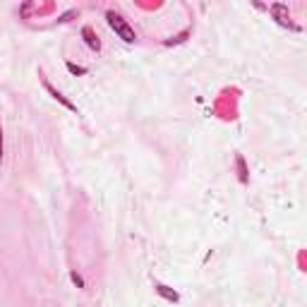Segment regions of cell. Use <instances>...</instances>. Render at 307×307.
I'll use <instances>...</instances> for the list:
<instances>
[{"instance_id":"cell-9","label":"cell","mask_w":307,"mask_h":307,"mask_svg":"<svg viewBox=\"0 0 307 307\" xmlns=\"http://www.w3.org/2000/svg\"><path fill=\"white\" fill-rule=\"evenodd\" d=\"M0 163H2V127H0Z\"/></svg>"},{"instance_id":"cell-7","label":"cell","mask_w":307,"mask_h":307,"mask_svg":"<svg viewBox=\"0 0 307 307\" xmlns=\"http://www.w3.org/2000/svg\"><path fill=\"white\" fill-rule=\"evenodd\" d=\"M67 70L72 75H87V67H80V65H75V63H67Z\"/></svg>"},{"instance_id":"cell-1","label":"cell","mask_w":307,"mask_h":307,"mask_svg":"<svg viewBox=\"0 0 307 307\" xmlns=\"http://www.w3.org/2000/svg\"><path fill=\"white\" fill-rule=\"evenodd\" d=\"M106 19H108V27L113 29V31H115V34H118V36H120L125 43H134V41H137L134 29L130 27V24H127V22H125V19H122L118 12L108 10V12H106Z\"/></svg>"},{"instance_id":"cell-5","label":"cell","mask_w":307,"mask_h":307,"mask_svg":"<svg viewBox=\"0 0 307 307\" xmlns=\"http://www.w3.org/2000/svg\"><path fill=\"white\" fill-rule=\"evenodd\" d=\"M154 291L161 295V298H166L168 303H178L180 300V295L175 293L173 288H168V286H163V283H154Z\"/></svg>"},{"instance_id":"cell-4","label":"cell","mask_w":307,"mask_h":307,"mask_svg":"<svg viewBox=\"0 0 307 307\" xmlns=\"http://www.w3.org/2000/svg\"><path fill=\"white\" fill-rule=\"evenodd\" d=\"M82 39H84V43H87V46H89L92 51H96V53L101 51V41H99L96 31H94L89 24H87V27H82Z\"/></svg>"},{"instance_id":"cell-3","label":"cell","mask_w":307,"mask_h":307,"mask_svg":"<svg viewBox=\"0 0 307 307\" xmlns=\"http://www.w3.org/2000/svg\"><path fill=\"white\" fill-rule=\"evenodd\" d=\"M43 87H46V92L51 94V96H53L55 101H60V103H63V106H65L67 110H72V113H77V106H75L72 101H67L65 96H63V94L58 92V89H55V87H53V84H51V82H48V80H43Z\"/></svg>"},{"instance_id":"cell-8","label":"cell","mask_w":307,"mask_h":307,"mask_svg":"<svg viewBox=\"0 0 307 307\" xmlns=\"http://www.w3.org/2000/svg\"><path fill=\"white\" fill-rule=\"evenodd\" d=\"M70 279H72V283H75L77 288H84V279H82L80 274H75V271H72V274H70Z\"/></svg>"},{"instance_id":"cell-2","label":"cell","mask_w":307,"mask_h":307,"mask_svg":"<svg viewBox=\"0 0 307 307\" xmlns=\"http://www.w3.org/2000/svg\"><path fill=\"white\" fill-rule=\"evenodd\" d=\"M269 12L274 14V19L279 22L281 27H288V29H293V31H298V24H293L291 22V12H288V5H283V2H274L271 7H269Z\"/></svg>"},{"instance_id":"cell-6","label":"cell","mask_w":307,"mask_h":307,"mask_svg":"<svg viewBox=\"0 0 307 307\" xmlns=\"http://www.w3.org/2000/svg\"><path fill=\"white\" fill-rule=\"evenodd\" d=\"M235 166H238V175H240V183L245 185V183H247V166H245V159H242L240 154L235 156Z\"/></svg>"}]
</instances>
